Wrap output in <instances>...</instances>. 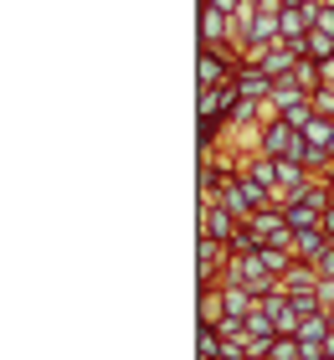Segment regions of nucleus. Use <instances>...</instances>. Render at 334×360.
<instances>
[{
	"label": "nucleus",
	"instance_id": "aec40b11",
	"mask_svg": "<svg viewBox=\"0 0 334 360\" xmlns=\"http://www.w3.org/2000/svg\"><path fill=\"white\" fill-rule=\"evenodd\" d=\"M319 360H329V355H319Z\"/></svg>",
	"mask_w": 334,
	"mask_h": 360
},
{
	"label": "nucleus",
	"instance_id": "4468645a",
	"mask_svg": "<svg viewBox=\"0 0 334 360\" xmlns=\"http://www.w3.org/2000/svg\"><path fill=\"white\" fill-rule=\"evenodd\" d=\"M314 113H319V119H334V88H319V93H314Z\"/></svg>",
	"mask_w": 334,
	"mask_h": 360
},
{
	"label": "nucleus",
	"instance_id": "7ed1b4c3",
	"mask_svg": "<svg viewBox=\"0 0 334 360\" xmlns=\"http://www.w3.org/2000/svg\"><path fill=\"white\" fill-rule=\"evenodd\" d=\"M195 217H200V237H216V242H226V248H231V237L242 232V221L231 217L226 206H216V201H200Z\"/></svg>",
	"mask_w": 334,
	"mask_h": 360
},
{
	"label": "nucleus",
	"instance_id": "0eeeda50",
	"mask_svg": "<svg viewBox=\"0 0 334 360\" xmlns=\"http://www.w3.org/2000/svg\"><path fill=\"white\" fill-rule=\"evenodd\" d=\"M278 283H283V293H309V288H319V268L314 263H293Z\"/></svg>",
	"mask_w": 334,
	"mask_h": 360
},
{
	"label": "nucleus",
	"instance_id": "f257e3e1",
	"mask_svg": "<svg viewBox=\"0 0 334 360\" xmlns=\"http://www.w3.org/2000/svg\"><path fill=\"white\" fill-rule=\"evenodd\" d=\"M304 150H309V139L298 134L293 124H267L262 129V139H257V155H267V160H298V165H304Z\"/></svg>",
	"mask_w": 334,
	"mask_h": 360
},
{
	"label": "nucleus",
	"instance_id": "423d86ee",
	"mask_svg": "<svg viewBox=\"0 0 334 360\" xmlns=\"http://www.w3.org/2000/svg\"><path fill=\"white\" fill-rule=\"evenodd\" d=\"M237 93L252 98V103H262V98H273V77H267L262 68H237Z\"/></svg>",
	"mask_w": 334,
	"mask_h": 360
},
{
	"label": "nucleus",
	"instance_id": "1a4fd4ad",
	"mask_svg": "<svg viewBox=\"0 0 334 360\" xmlns=\"http://www.w3.org/2000/svg\"><path fill=\"white\" fill-rule=\"evenodd\" d=\"M304 98H309V93L298 88L293 77H278V83H273V103H278V113H288L293 103H304Z\"/></svg>",
	"mask_w": 334,
	"mask_h": 360
},
{
	"label": "nucleus",
	"instance_id": "9b49d317",
	"mask_svg": "<svg viewBox=\"0 0 334 360\" xmlns=\"http://www.w3.org/2000/svg\"><path fill=\"white\" fill-rule=\"evenodd\" d=\"M293 83H298V88H304V93L314 98V93L324 88V77H319V62H309V57H304V62L293 68Z\"/></svg>",
	"mask_w": 334,
	"mask_h": 360
},
{
	"label": "nucleus",
	"instance_id": "6e6552de",
	"mask_svg": "<svg viewBox=\"0 0 334 360\" xmlns=\"http://www.w3.org/2000/svg\"><path fill=\"white\" fill-rule=\"evenodd\" d=\"M226 319V304H221V288H200V324H221Z\"/></svg>",
	"mask_w": 334,
	"mask_h": 360
},
{
	"label": "nucleus",
	"instance_id": "39448f33",
	"mask_svg": "<svg viewBox=\"0 0 334 360\" xmlns=\"http://www.w3.org/2000/svg\"><path fill=\"white\" fill-rule=\"evenodd\" d=\"M334 248V242L319 232V226H309V232H293V257H298V263H314V268H319V257Z\"/></svg>",
	"mask_w": 334,
	"mask_h": 360
},
{
	"label": "nucleus",
	"instance_id": "6ab92c4d",
	"mask_svg": "<svg viewBox=\"0 0 334 360\" xmlns=\"http://www.w3.org/2000/svg\"><path fill=\"white\" fill-rule=\"evenodd\" d=\"M329 155H334V144H329Z\"/></svg>",
	"mask_w": 334,
	"mask_h": 360
},
{
	"label": "nucleus",
	"instance_id": "20e7f679",
	"mask_svg": "<svg viewBox=\"0 0 334 360\" xmlns=\"http://www.w3.org/2000/svg\"><path fill=\"white\" fill-rule=\"evenodd\" d=\"M298 62H304V57H298L288 41H273V46H267V52L257 57V68H262V72L278 83V77H293V68H298Z\"/></svg>",
	"mask_w": 334,
	"mask_h": 360
},
{
	"label": "nucleus",
	"instance_id": "f8f14e48",
	"mask_svg": "<svg viewBox=\"0 0 334 360\" xmlns=\"http://www.w3.org/2000/svg\"><path fill=\"white\" fill-rule=\"evenodd\" d=\"M304 139L319 144V150H329V144H334V119H319V113H314V124L304 129Z\"/></svg>",
	"mask_w": 334,
	"mask_h": 360
},
{
	"label": "nucleus",
	"instance_id": "a211bd4d",
	"mask_svg": "<svg viewBox=\"0 0 334 360\" xmlns=\"http://www.w3.org/2000/svg\"><path fill=\"white\" fill-rule=\"evenodd\" d=\"M329 211H334V180H329Z\"/></svg>",
	"mask_w": 334,
	"mask_h": 360
},
{
	"label": "nucleus",
	"instance_id": "9d476101",
	"mask_svg": "<svg viewBox=\"0 0 334 360\" xmlns=\"http://www.w3.org/2000/svg\"><path fill=\"white\" fill-rule=\"evenodd\" d=\"M195 350H200V360H221V350H226V340L211 330V324H200L195 330Z\"/></svg>",
	"mask_w": 334,
	"mask_h": 360
},
{
	"label": "nucleus",
	"instance_id": "f3484780",
	"mask_svg": "<svg viewBox=\"0 0 334 360\" xmlns=\"http://www.w3.org/2000/svg\"><path fill=\"white\" fill-rule=\"evenodd\" d=\"M324 355H329V360H334V335H329V340H324Z\"/></svg>",
	"mask_w": 334,
	"mask_h": 360
},
{
	"label": "nucleus",
	"instance_id": "ddd939ff",
	"mask_svg": "<svg viewBox=\"0 0 334 360\" xmlns=\"http://www.w3.org/2000/svg\"><path fill=\"white\" fill-rule=\"evenodd\" d=\"M267 360H309V355H304V345H298V340L278 335V340H273V350H267Z\"/></svg>",
	"mask_w": 334,
	"mask_h": 360
},
{
	"label": "nucleus",
	"instance_id": "2eb2a0df",
	"mask_svg": "<svg viewBox=\"0 0 334 360\" xmlns=\"http://www.w3.org/2000/svg\"><path fill=\"white\" fill-rule=\"evenodd\" d=\"M200 6H211V11H226V15H237V11H242V0H200Z\"/></svg>",
	"mask_w": 334,
	"mask_h": 360
},
{
	"label": "nucleus",
	"instance_id": "f03ea898",
	"mask_svg": "<svg viewBox=\"0 0 334 360\" xmlns=\"http://www.w3.org/2000/svg\"><path fill=\"white\" fill-rule=\"evenodd\" d=\"M247 232L257 237V248H283V252H293V226L283 211H257L252 221H247Z\"/></svg>",
	"mask_w": 334,
	"mask_h": 360
},
{
	"label": "nucleus",
	"instance_id": "dca6fc26",
	"mask_svg": "<svg viewBox=\"0 0 334 360\" xmlns=\"http://www.w3.org/2000/svg\"><path fill=\"white\" fill-rule=\"evenodd\" d=\"M319 278H334V248H329V252L319 257Z\"/></svg>",
	"mask_w": 334,
	"mask_h": 360
}]
</instances>
